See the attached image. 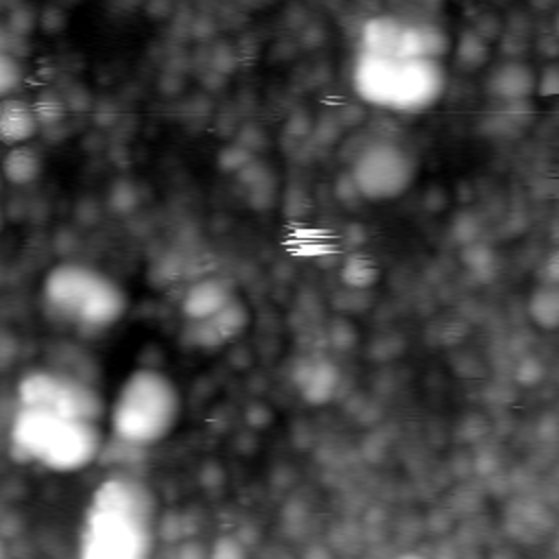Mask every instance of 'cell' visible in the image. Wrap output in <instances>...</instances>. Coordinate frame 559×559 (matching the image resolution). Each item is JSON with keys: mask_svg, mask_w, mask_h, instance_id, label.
<instances>
[{"mask_svg": "<svg viewBox=\"0 0 559 559\" xmlns=\"http://www.w3.org/2000/svg\"><path fill=\"white\" fill-rule=\"evenodd\" d=\"M0 225H2V212H0Z\"/></svg>", "mask_w": 559, "mask_h": 559, "instance_id": "484cf974", "label": "cell"}, {"mask_svg": "<svg viewBox=\"0 0 559 559\" xmlns=\"http://www.w3.org/2000/svg\"><path fill=\"white\" fill-rule=\"evenodd\" d=\"M445 92V70L439 59H400L389 109L417 114L432 107Z\"/></svg>", "mask_w": 559, "mask_h": 559, "instance_id": "8992f818", "label": "cell"}, {"mask_svg": "<svg viewBox=\"0 0 559 559\" xmlns=\"http://www.w3.org/2000/svg\"><path fill=\"white\" fill-rule=\"evenodd\" d=\"M44 408L68 419H85L98 424L105 419L107 413L103 395L90 382L57 371Z\"/></svg>", "mask_w": 559, "mask_h": 559, "instance_id": "ba28073f", "label": "cell"}, {"mask_svg": "<svg viewBox=\"0 0 559 559\" xmlns=\"http://www.w3.org/2000/svg\"><path fill=\"white\" fill-rule=\"evenodd\" d=\"M41 131L37 116L33 111V105L7 96L0 100V144L4 146H17L31 142Z\"/></svg>", "mask_w": 559, "mask_h": 559, "instance_id": "4fadbf2b", "label": "cell"}, {"mask_svg": "<svg viewBox=\"0 0 559 559\" xmlns=\"http://www.w3.org/2000/svg\"><path fill=\"white\" fill-rule=\"evenodd\" d=\"M535 90L542 96H552V94L559 92V72H557L555 66H550L542 72V76L535 81Z\"/></svg>", "mask_w": 559, "mask_h": 559, "instance_id": "603a6c76", "label": "cell"}, {"mask_svg": "<svg viewBox=\"0 0 559 559\" xmlns=\"http://www.w3.org/2000/svg\"><path fill=\"white\" fill-rule=\"evenodd\" d=\"M31 105H33V111H35L37 122H39L41 129L63 122L66 116H68V109H70L68 100L59 92H55L52 87L41 90Z\"/></svg>", "mask_w": 559, "mask_h": 559, "instance_id": "d6986e66", "label": "cell"}, {"mask_svg": "<svg viewBox=\"0 0 559 559\" xmlns=\"http://www.w3.org/2000/svg\"><path fill=\"white\" fill-rule=\"evenodd\" d=\"M90 507L155 522L159 511V500L144 480L127 474H116L105 478L96 487L90 500Z\"/></svg>", "mask_w": 559, "mask_h": 559, "instance_id": "52a82bcc", "label": "cell"}, {"mask_svg": "<svg viewBox=\"0 0 559 559\" xmlns=\"http://www.w3.org/2000/svg\"><path fill=\"white\" fill-rule=\"evenodd\" d=\"M17 41V35L7 26V24H0V50L2 52H13V46ZM15 55V52H13Z\"/></svg>", "mask_w": 559, "mask_h": 559, "instance_id": "cb8c5ba5", "label": "cell"}, {"mask_svg": "<svg viewBox=\"0 0 559 559\" xmlns=\"http://www.w3.org/2000/svg\"><path fill=\"white\" fill-rule=\"evenodd\" d=\"M155 542V522L133 515L87 509L79 552L85 559H144Z\"/></svg>", "mask_w": 559, "mask_h": 559, "instance_id": "3957f363", "label": "cell"}, {"mask_svg": "<svg viewBox=\"0 0 559 559\" xmlns=\"http://www.w3.org/2000/svg\"><path fill=\"white\" fill-rule=\"evenodd\" d=\"M397 61H400L397 57H389V55L360 52L352 72V83L356 94L369 105L389 107Z\"/></svg>", "mask_w": 559, "mask_h": 559, "instance_id": "30bf717a", "label": "cell"}, {"mask_svg": "<svg viewBox=\"0 0 559 559\" xmlns=\"http://www.w3.org/2000/svg\"><path fill=\"white\" fill-rule=\"evenodd\" d=\"M7 557V546H4V539L0 537V559H4Z\"/></svg>", "mask_w": 559, "mask_h": 559, "instance_id": "d4e9b609", "label": "cell"}, {"mask_svg": "<svg viewBox=\"0 0 559 559\" xmlns=\"http://www.w3.org/2000/svg\"><path fill=\"white\" fill-rule=\"evenodd\" d=\"M181 415V395L175 382L148 367H140L122 382L109 411L111 435L135 448L166 439Z\"/></svg>", "mask_w": 559, "mask_h": 559, "instance_id": "6da1fadb", "label": "cell"}, {"mask_svg": "<svg viewBox=\"0 0 559 559\" xmlns=\"http://www.w3.org/2000/svg\"><path fill=\"white\" fill-rule=\"evenodd\" d=\"M103 277L105 273L90 264L59 262L46 273L44 301L57 317L74 325Z\"/></svg>", "mask_w": 559, "mask_h": 559, "instance_id": "5b68a950", "label": "cell"}, {"mask_svg": "<svg viewBox=\"0 0 559 559\" xmlns=\"http://www.w3.org/2000/svg\"><path fill=\"white\" fill-rule=\"evenodd\" d=\"M417 175V157L393 140H371L352 157L349 177L367 201L404 194Z\"/></svg>", "mask_w": 559, "mask_h": 559, "instance_id": "7a4b0ae2", "label": "cell"}, {"mask_svg": "<svg viewBox=\"0 0 559 559\" xmlns=\"http://www.w3.org/2000/svg\"><path fill=\"white\" fill-rule=\"evenodd\" d=\"M528 317L537 328L548 332L559 325V293L555 286H542L531 295Z\"/></svg>", "mask_w": 559, "mask_h": 559, "instance_id": "ac0fdd59", "label": "cell"}, {"mask_svg": "<svg viewBox=\"0 0 559 559\" xmlns=\"http://www.w3.org/2000/svg\"><path fill=\"white\" fill-rule=\"evenodd\" d=\"M249 319L251 314L247 304L236 295L212 317L201 321H188L186 336L194 347L218 349L225 343H231L234 338H238L247 330Z\"/></svg>", "mask_w": 559, "mask_h": 559, "instance_id": "9c48e42d", "label": "cell"}, {"mask_svg": "<svg viewBox=\"0 0 559 559\" xmlns=\"http://www.w3.org/2000/svg\"><path fill=\"white\" fill-rule=\"evenodd\" d=\"M489 39H485L476 28H467L454 44V63L463 72H474L489 61Z\"/></svg>", "mask_w": 559, "mask_h": 559, "instance_id": "e0dca14e", "label": "cell"}, {"mask_svg": "<svg viewBox=\"0 0 559 559\" xmlns=\"http://www.w3.org/2000/svg\"><path fill=\"white\" fill-rule=\"evenodd\" d=\"M535 81L537 76L526 63L507 61L489 74L487 90L498 100L518 103V100H526L535 92Z\"/></svg>", "mask_w": 559, "mask_h": 559, "instance_id": "5bb4252c", "label": "cell"}, {"mask_svg": "<svg viewBox=\"0 0 559 559\" xmlns=\"http://www.w3.org/2000/svg\"><path fill=\"white\" fill-rule=\"evenodd\" d=\"M103 428L98 421L57 417L39 463L52 472H76L96 461L103 452Z\"/></svg>", "mask_w": 559, "mask_h": 559, "instance_id": "277c9868", "label": "cell"}, {"mask_svg": "<svg viewBox=\"0 0 559 559\" xmlns=\"http://www.w3.org/2000/svg\"><path fill=\"white\" fill-rule=\"evenodd\" d=\"M343 280L345 284L354 286V288H367L371 284H376L380 271L376 266L373 260L365 258V255H352L345 266H343Z\"/></svg>", "mask_w": 559, "mask_h": 559, "instance_id": "ffe728a7", "label": "cell"}, {"mask_svg": "<svg viewBox=\"0 0 559 559\" xmlns=\"http://www.w3.org/2000/svg\"><path fill=\"white\" fill-rule=\"evenodd\" d=\"M334 389V373L330 376V365L328 362H314L312 369L308 371V378L304 382V391L312 402L325 400Z\"/></svg>", "mask_w": 559, "mask_h": 559, "instance_id": "44dd1931", "label": "cell"}, {"mask_svg": "<svg viewBox=\"0 0 559 559\" xmlns=\"http://www.w3.org/2000/svg\"><path fill=\"white\" fill-rule=\"evenodd\" d=\"M22 76H24V68L17 61V55L0 50V100L11 96L20 87Z\"/></svg>", "mask_w": 559, "mask_h": 559, "instance_id": "7402d4cb", "label": "cell"}, {"mask_svg": "<svg viewBox=\"0 0 559 559\" xmlns=\"http://www.w3.org/2000/svg\"><path fill=\"white\" fill-rule=\"evenodd\" d=\"M0 183H2V175H0Z\"/></svg>", "mask_w": 559, "mask_h": 559, "instance_id": "4316f807", "label": "cell"}, {"mask_svg": "<svg viewBox=\"0 0 559 559\" xmlns=\"http://www.w3.org/2000/svg\"><path fill=\"white\" fill-rule=\"evenodd\" d=\"M41 170L44 157L31 142L9 146V151L0 159V175L11 186H28L39 179Z\"/></svg>", "mask_w": 559, "mask_h": 559, "instance_id": "9a60e30c", "label": "cell"}, {"mask_svg": "<svg viewBox=\"0 0 559 559\" xmlns=\"http://www.w3.org/2000/svg\"><path fill=\"white\" fill-rule=\"evenodd\" d=\"M404 22L393 15H373L360 28L362 52L397 57V46L402 39Z\"/></svg>", "mask_w": 559, "mask_h": 559, "instance_id": "2e32d148", "label": "cell"}, {"mask_svg": "<svg viewBox=\"0 0 559 559\" xmlns=\"http://www.w3.org/2000/svg\"><path fill=\"white\" fill-rule=\"evenodd\" d=\"M452 41L437 24H404L397 46V59H441Z\"/></svg>", "mask_w": 559, "mask_h": 559, "instance_id": "7c38bea8", "label": "cell"}, {"mask_svg": "<svg viewBox=\"0 0 559 559\" xmlns=\"http://www.w3.org/2000/svg\"><path fill=\"white\" fill-rule=\"evenodd\" d=\"M231 297H236L234 286L218 275L197 280L181 299V314L186 321H201L221 310Z\"/></svg>", "mask_w": 559, "mask_h": 559, "instance_id": "8fae6325", "label": "cell"}]
</instances>
